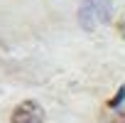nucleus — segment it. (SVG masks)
<instances>
[{"label": "nucleus", "instance_id": "f257e3e1", "mask_svg": "<svg viewBox=\"0 0 125 123\" xmlns=\"http://www.w3.org/2000/svg\"><path fill=\"white\" fill-rule=\"evenodd\" d=\"M113 12V0H81L79 8V22L83 30H96L110 20Z\"/></svg>", "mask_w": 125, "mask_h": 123}, {"label": "nucleus", "instance_id": "f03ea898", "mask_svg": "<svg viewBox=\"0 0 125 123\" xmlns=\"http://www.w3.org/2000/svg\"><path fill=\"white\" fill-rule=\"evenodd\" d=\"M10 123H44V111L37 101H22L15 106Z\"/></svg>", "mask_w": 125, "mask_h": 123}]
</instances>
